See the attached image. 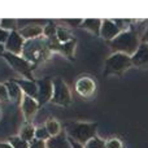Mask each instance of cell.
I'll return each mask as SVG.
<instances>
[{
	"label": "cell",
	"instance_id": "2e32d148",
	"mask_svg": "<svg viewBox=\"0 0 148 148\" xmlns=\"http://www.w3.org/2000/svg\"><path fill=\"white\" fill-rule=\"evenodd\" d=\"M17 83L20 84V87L22 88V91L26 95L36 99L38 96V86H36L35 81H30V79H22V81H17Z\"/></svg>",
	"mask_w": 148,
	"mask_h": 148
},
{
	"label": "cell",
	"instance_id": "e0dca14e",
	"mask_svg": "<svg viewBox=\"0 0 148 148\" xmlns=\"http://www.w3.org/2000/svg\"><path fill=\"white\" fill-rule=\"evenodd\" d=\"M44 127L47 129L48 131L49 136H56L59 134L62 133V129H61V123L53 117H49L47 118V121L44 122Z\"/></svg>",
	"mask_w": 148,
	"mask_h": 148
},
{
	"label": "cell",
	"instance_id": "f1b7e54d",
	"mask_svg": "<svg viewBox=\"0 0 148 148\" xmlns=\"http://www.w3.org/2000/svg\"><path fill=\"white\" fill-rule=\"evenodd\" d=\"M0 148H13L8 142H0Z\"/></svg>",
	"mask_w": 148,
	"mask_h": 148
},
{
	"label": "cell",
	"instance_id": "d4e9b609",
	"mask_svg": "<svg viewBox=\"0 0 148 148\" xmlns=\"http://www.w3.org/2000/svg\"><path fill=\"white\" fill-rule=\"evenodd\" d=\"M7 100H9L8 88L5 83H0V101H7Z\"/></svg>",
	"mask_w": 148,
	"mask_h": 148
},
{
	"label": "cell",
	"instance_id": "9a60e30c",
	"mask_svg": "<svg viewBox=\"0 0 148 148\" xmlns=\"http://www.w3.org/2000/svg\"><path fill=\"white\" fill-rule=\"evenodd\" d=\"M8 88V95H9V100L12 101H21V97H22V88L20 87V84L17 83V81H9L5 83Z\"/></svg>",
	"mask_w": 148,
	"mask_h": 148
},
{
	"label": "cell",
	"instance_id": "5bb4252c",
	"mask_svg": "<svg viewBox=\"0 0 148 148\" xmlns=\"http://www.w3.org/2000/svg\"><path fill=\"white\" fill-rule=\"evenodd\" d=\"M47 148H72L69 136L66 133H61L56 136H51L48 140L46 142Z\"/></svg>",
	"mask_w": 148,
	"mask_h": 148
},
{
	"label": "cell",
	"instance_id": "5b68a950",
	"mask_svg": "<svg viewBox=\"0 0 148 148\" xmlns=\"http://www.w3.org/2000/svg\"><path fill=\"white\" fill-rule=\"evenodd\" d=\"M53 83V95H52L51 101L60 107H69L72 104V91H70L69 86L62 78H53L52 79Z\"/></svg>",
	"mask_w": 148,
	"mask_h": 148
},
{
	"label": "cell",
	"instance_id": "52a82bcc",
	"mask_svg": "<svg viewBox=\"0 0 148 148\" xmlns=\"http://www.w3.org/2000/svg\"><path fill=\"white\" fill-rule=\"evenodd\" d=\"M4 59L7 60V62L10 65L14 72L20 73L22 77H25L26 79H30V81H34L33 78V65L29 61H26L22 56H18V55H12L8 53V52H4Z\"/></svg>",
	"mask_w": 148,
	"mask_h": 148
},
{
	"label": "cell",
	"instance_id": "4fadbf2b",
	"mask_svg": "<svg viewBox=\"0 0 148 148\" xmlns=\"http://www.w3.org/2000/svg\"><path fill=\"white\" fill-rule=\"evenodd\" d=\"M18 33L25 40L42 38V36H44V26L38 25V23H30V25H26L22 29H20Z\"/></svg>",
	"mask_w": 148,
	"mask_h": 148
},
{
	"label": "cell",
	"instance_id": "8992f818",
	"mask_svg": "<svg viewBox=\"0 0 148 148\" xmlns=\"http://www.w3.org/2000/svg\"><path fill=\"white\" fill-rule=\"evenodd\" d=\"M130 21H121V20H103L101 29H100V36L105 40H113L118 34L130 26Z\"/></svg>",
	"mask_w": 148,
	"mask_h": 148
},
{
	"label": "cell",
	"instance_id": "277c9868",
	"mask_svg": "<svg viewBox=\"0 0 148 148\" xmlns=\"http://www.w3.org/2000/svg\"><path fill=\"white\" fill-rule=\"evenodd\" d=\"M133 66L131 56L121 52L112 53L105 61L104 74L105 75H121Z\"/></svg>",
	"mask_w": 148,
	"mask_h": 148
},
{
	"label": "cell",
	"instance_id": "7c38bea8",
	"mask_svg": "<svg viewBox=\"0 0 148 148\" xmlns=\"http://www.w3.org/2000/svg\"><path fill=\"white\" fill-rule=\"evenodd\" d=\"M131 62H133V66L143 68V69L148 68V44L147 43L142 42L139 44L135 53L131 56Z\"/></svg>",
	"mask_w": 148,
	"mask_h": 148
},
{
	"label": "cell",
	"instance_id": "ba28073f",
	"mask_svg": "<svg viewBox=\"0 0 148 148\" xmlns=\"http://www.w3.org/2000/svg\"><path fill=\"white\" fill-rule=\"evenodd\" d=\"M74 88H75L77 94L79 95L83 99H90L95 95L96 92V82H95L94 78L88 75H83L79 77L75 81V84H74Z\"/></svg>",
	"mask_w": 148,
	"mask_h": 148
},
{
	"label": "cell",
	"instance_id": "8fae6325",
	"mask_svg": "<svg viewBox=\"0 0 148 148\" xmlns=\"http://www.w3.org/2000/svg\"><path fill=\"white\" fill-rule=\"evenodd\" d=\"M25 39L20 35L17 30L14 31H10L9 33V36H8L7 42H5L4 47H5V52L8 53H12V55H18L21 56L22 53V49H23V46H25Z\"/></svg>",
	"mask_w": 148,
	"mask_h": 148
},
{
	"label": "cell",
	"instance_id": "cb8c5ba5",
	"mask_svg": "<svg viewBox=\"0 0 148 148\" xmlns=\"http://www.w3.org/2000/svg\"><path fill=\"white\" fill-rule=\"evenodd\" d=\"M105 144H107V148H123L122 142L118 138H110L108 140H105Z\"/></svg>",
	"mask_w": 148,
	"mask_h": 148
},
{
	"label": "cell",
	"instance_id": "7402d4cb",
	"mask_svg": "<svg viewBox=\"0 0 148 148\" xmlns=\"http://www.w3.org/2000/svg\"><path fill=\"white\" fill-rule=\"evenodd\" d=\"M51 138L48 134V131H47V129L43 126H38L35 130V139L36 140H42V142H47L48 139Z\"/></svg>",
	"mask_w": 148,
	"mask_h": 148
},
{
	"label": "cell",
	"instance_id": "4dcf8cb0",
	"mask_svg": "<svg viewBox=\"0 0 148 148\" xmlns=\"http://www.w3.org/2000/svg\"><path fill=\"white\" fill-rule=\"evenodd\" d=\"M0 118H1V108H0Z\"/></svg>",
	"mask_w": 148,
	"mask_h": 148
},
{
	"label": "cell",
	"instance_id": "7a4b0ae2",
	"mask_svg": "<svg viewBox=\"0 0 148 148\" xmlns=\"http://www.w3.org/2000/svg\"><path fill=\"white\" fill-rule=\"evenodd\" d=\"M140 43L142 36L139 35L138 29L129 26L126 30H123L113 40L109 42V46L114 49V52H121V53L133 56Z\"/></svg>",
	"mask_w": 148,
	"mask_h": 148
},
{
	"label": "cell",
	"instance_id": "3957f363",
	"mask_svg": "<svg viewBox=\"0 0 148 148\" xmlns=\"http://www.w3.org/2000/svg\"><path fill=\"white\" fill-rule=\"evenodd\" d=\"M97 131V125L95 122H70L66 125V135L69 139L77 142V143L84 144L96 136Z\"/></svg>",
	"mask_w": 148,
	"mask_h": 148
},
{
	"label": "cell",
	"instance_id": "83f0119b",
	"mask_svg": "<svg viewBox=\"0 0 148 148\" xmlns=\"http://www.w3.org/2000/svg\"><path fill=\"white\" fill-rule=\"evenodd\" d=\"M70 143H72V148H84L82 144H79V143H77V142H74L70 139Z\"/></svg>",
	"mask_w": 148,
	"mask_h": 148
},
{
	"label": "cell",
	"instance_id": "9c48e42d",
	"mask_svg": "<svg viewBox=\"0 0 148 148\" xmlns=\"http://www.w3.org/2000/svg\"><path fill=\"white\" fill-rule=\"evenodd\" d=\"M20 107L23 118H25V123H33L34 117H35L36 112L39 109V103L36 101V99L29 96L23 92L20 101Z\"/></svg>",
	"mask_w": 148,
	"mask_h": 148
},
{
	"label": "cell",
	"instance_id": "4316f807",
	"mask_svg": "<svg viewBox=\"0 0 148 148\" xmlns=\"http://www.w3.org/2000/svg\"><path fill=\"white\" fill-rule=\"evenodd\" d=\"M142 42L148 44V26L144 29V33H143V35H142Z\"/></svg>",
	"mask_w": 148,
	"mask_h": 148
},
{
	"label": "cell",
	"instance_id": "30bf717a",
	"mask_svg": "<svg viewBox=\"0 0 148 148\" xmlns=\"http://www.w3.org/2000/svg\"><path fill=\"white\" fill-rule=\"evenodd\" d=\"M36 86H38L36 101L39 103V107H42L46 103L51 101L52 95H53V83L51 78H43L36 82Z\"/></svg>",
	"mask_w": 148,
	"mask_h": 148
},
{
	"label": "cell",
	"instance_id": "ac0fdd59",
	"mask_svg": "<svg viewBox=\"0 0 148 148\" xmlns=\"http://www.w3.org/2000/svg\"><path fill=\"white\" fill-rule=\"evenodd\" d=\"M35 130H36V127L33 125V123H25V125L21 127L18 135H20L23 140L31 143V142L35 139Z\"/></svg>",
	"mask_w": 148,
	"mask_h": 148
},
{
	"label": "cell",
	"instance_id": "484cf974",
	"mask_svg": "<svg viewBox=\"0 0 148 148\" xmlns=\"http://www.w3.org/2000/svg\"><path fill=\"white\" fill-rule=\"evenodd\" d=\"M8 36H9V31H7V30L0 27V44H5Z\"/></svg>",
	"mask_w": 148,
	"mask_h": 148
},
{
	"label": "cell",
	"instance_id": "d6986e66",
	"mask_svg": "<svg viewBox=\"0 0 148 148\" xmlns=\"http://www.w3.org/2000/svg\"><path fill=\"white\" fill-rule=\"evenodd\" d=\"M103 20H84L82 21V27L95 35H100V29H101Z\"/></svg>",
	"mask_w": 148,
	"mask_h": 148
},
{
	"label": "cell",
	"instance_id": "ffe728a7",
	"mask_svg": "<svg viewBox=\"0 0 148 148\" xmlns=\"http://www.w3.org/2000/svg\"><path fill=\"white\" fill-rule=\"evenodd\" d=\"M8 143H9L13 148H30V143L23 140L20 135L10 136V138L8 139Z\"/></svg>",
	"mask_w": 148,
	"mask_h": 148
},
{
	"label": "cell",
	"instance_id": "603a6c76",
	"mask_svg": "<svg viewBox=\"0 0 148 148\" xmlns=\"http://www.w3.org/2000/svg\"><path fill=\"white\" fill-rule=\"evenodd\" d=\"M0 27L7 31H14L17 30V21L16 20H0Z\"/></svg>",
	"mask_w": 148,
	"mask_h": 148
},
{
	"label": "cell",
	"instance_id": "6da1fadb",
	"mask_svg": "<svg viewBox=\"0 0 148 148\" xmlns=\"http://www.w3.org/2000/svg\"><path fill=\"white\" fill-rule=\"evenodd\" d=\"M51 55L52 52L49 49L48 40L44 36H42V38L26 40L21 56L26 61L30 62L31 65H39L43 64L44 61H47Z\"/></svg>",
	"mask_w": 148,
	"mask_h": 148
},
{
	"label": "cell",
	"instance_id": "f546056e",
	"mask_svg": "<svg viewBox=\"0 0 148 148\" xmlns=\"http://www.w3.org/2000/svg\"><path fill=\"white\" fill-rule=\"evenodd\" d=\"M4 52H5V47H4V44H0V55L4 53Z\"/></svg>",
	"mask_w": 148,
	"mask_h": 148
},
{
	"label": "cell",
	"instance_id": "44dd1931",
	"mask_svg": "<svg viewBox=\"0 0 148 148\" xmlns=\"http://www.w3.org/2000/svg\"><path fill=\"white\" fill-rule=\"evenodd\" d=\"M84 148H107V144H105V140L99 136H94L92 139H90L86 144L83 146Z\"/></svg>",
	"mask_w": 148,
	"mask_h": 148
}]
</instances>
